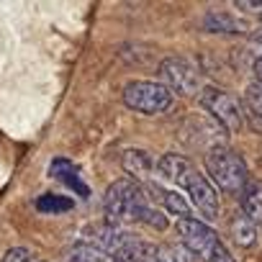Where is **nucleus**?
I'll list each match as a JSON object with an SVG mask.
<instances>
[{
	"mask_svg": "<svg viewBox=\"0 0 262 262\" xmlns=\"http://www.w3.org/2000/svg\"><path fill=\"white\" fill-rule=\"evenodd\" d=\"M103 211L116 224H144L152 229H167V216L152 203L147 188L134 178H118L105 190Z\"/></svg>",
	"mask_w": 262,
	"mask_h": 262,
	"instance_id": "nucleus-1",
	"label": "nucleus"
},
{
	"mask_svg": "<svg viewBox=\"0 0 262 262\" xmlns=\"http://www.w3.org/2000/svg\"><path fill=\"white\" fill-rule=\"evenodd\" d=\"M155 175H160L165 183H172L178 188L185 190L188 201L193 208L201 211V216H206V221H213L219 216V193L213 188V183L185 157L180 155H165L160 157Z\"/></svg>",
	"mask_w": 262,
	"mask_h": 262,
	"instance_id": "nucleus-2",
	"label": "nucleus"
},
{
	"mask_svg": "<svg viewBox=\"0 0 262 262\" xmlns=\"http://www.w3.org/2000/svg\"><path fill=\"white\" fill-rule=\"evenodd\" d=\"M178 234L183 239V247L201 262H236L219 239V234L201 219H178Z\"/></svg>",
	"mask_w": 262,
	"mask_h": 262,
	"instance_id": "nucleus-3",
	"label": "nucleus"
},
{
	"mask_svg": "<svg viewBox=\"0 0 262 262\" xmlns=\"http://www.w3.org/2000/svg\"><path fill=\"white\" fill-rule=\"evenodd\" d=\"M206 172H208L213 188H221L224 193H231V195H242V190L249 183L244 160L224 144L211 147L206 152Z\"/></svg>",
	"mask_w": 262,
	"mask_h": 262,
	"instance_id": "nucleus-4",
	"label": "nucleus"
},
{
	"mask_svg": "<svg viewBox=\"0 0 262 262\" xmlns=\"http://www.w3.org/2000/svg\"><path fill=\"white\" fill-rule=\"evenodd\" d=\"M123 105L144 113V116H157V113H167L175 103V95L162 85V82H149V80H131L123 85Z\"/></svg>",
	"mask_w": 262,
	"mask_h": 262,
	"instance_id": "nucleus-5",
	"label": "nucleus"
},
{
	"mask_svg": "<svg viewBox=\"0 0 262 262\" xmlns=\"http://www.w3.org/2000/svg\"><path fill=\"white\" fill-rule=\"evenodd\" d=\"M201 105L213 116V121H219L224 131H239L244 126V105L236 100V95L226 90L206 85L201 93Z\"/></svg>",
	"mask_w": 262,
	"mask_h": 262,
	"instance_id": "nucleus-6",
	"label": "nucleus"
},
{
	"mask_svg": "<svg viewBox=\"0 0 262 262\" xmlns=\"http://www.w3.org/2000/svg\"><path fill=\"white\" fill-rule=\"evenodd\" d=\"M160 80H162V85L175 95H201L203 93V80H201V75H198V70L190 64V62H185V59H175V57H170V59H162L160 62Z\"/></svg>",
	"mask_w": 262,
	"mask_h": 262,
	"instance_id": "nucleus-7",
	"label": "nucleus"
},
{
	"mask_svg": "<svg viewBox=\"0 0 262 262\" xmlns=\"http://www.w3.org/2000/svg\"><path fill=\"white\" fill-rule=\"evenodd\" d=\"M144 188H147L152 203H155L165 216H167V213H172V216H178V219H188V216H190V201H188L183 193L170 190V188H165V185L157 183V180L147 183Z\"/></svg>",
	"mask_w": 262,
	"mask_h": 262,
	"instance_id": "nucleus-8",
	"label": "nucleus"
},
{
	"mask_svg": "<svg viewBox=\"0 0 262 262\" xmlns=\"http://www.w3.org/2000/svg\"><path fill=\"white\" fill-rule=\"evenodd\" d=\"M137 262H195V257L183 244H142L137 249Z\"/></svg>",
	"mask_w": 262,
	"mask_h": 262,
	"instance_id": "nucleus-9",
	"label": "nucleus"
},
{
	"mask_svg": "<svg viewBox=\"0 0 262 262\" xmlns=\"http://www.w3.org/2000/svg\"><path fill=\"white\" fill-rule=\"evenodd\" d=\"M201 29L206 31H216V34H247V21L226 13V11H211L203 16L201 21Z\"/></svg>",
	"mask_w": 262,
	"mask_h": 262,
	"instance_id": "nucleus-10",
	"label": "nucleus"
},
{
	"mask_svg": "<svg viewBox=\"0 0 262 262\" xmlns=\"http://www.w3.org/2000/svg\"><path fill=\"white\" fill-rule=\"evenodd\" d=\"M121 162H123V167H126L131 175H134V180L142 178V180L152 183V175H155L157 162L152 160L149 152H144V149H126V152L121 155Z\"/></svg>",
	"mask_w": 262,
	"mask_h": 262,
	"instance_id": "nucleus-11",
	"label": "nucleus"
},
{
	"mask_svg": "<svg viewBox=\"0 0 262 262\" xmlns=\"http://www.w3.org/2000/svg\"><path fill=\"white\" fill-rule=\"evenodd\" d=\"M52 178H57V180H62L67 188H72L75 193H80L82 198H88L90 195V190H88V185H85V180H82V175H80V167L75 165V162H70V160H54L52 162Z\"/></svg>",
	"mask_w": 262,
	"mask_h": 262,
	"instance_id": "nucleus-12",
	"label": "nucleus"
},
{
	"mask_svg": "<svg viewBox=\"0 0 262 262\" xmlns=\"http://www.w3.org/2000/svg\"><path fill=\"white\" fill-rule=\"evenodd\" d=\"M239 201H242V213L254 226H262V183H247Z\"/></svg>",
	"mask_w": 262,
	"mask_h": 262,
	"instance_id": "nucleus-13",
	"label": "nucleus"
},
{
	"mask_svg": "<svg viewBox=\"0 0 262 262\" xmlns=\"http://www.w3.org/2000/svg\"><path fill=\"white\" fill-rule=\"evenodd\" d=\"M231 236H234V242H236L239 247L249 249V247H254V242H257V226H254L244 213H239V216H234V221H231Z\"/></svg>",
	"mask_w": 262,
	"mask_h": 262,
	"instance_id": "nucleus-14",
	"label": "nucleus"
},
{
	"mask_svg": "<svg viewBox=\"0 0 262 262\" xmlns=\"http://www.w3.org/2000/svg\"><path fill=\"white\" fill-rule=\"evenodd\" d=\"M36 208L41 213H67L75 208L72 198L67 195H57V193H44L41 198H36Z\"/></svg>",
	"mask_w": 262,
	"mask_h": 262,
	"instance_id": "nucleus-15",
	"label": "nucleus"
},
{
	"mask_svg": "<svg viewBox=\"0 0 262 262\" xmlns=\"http://www.w3.org/2000/svg\"><path fill=\"white\" fill-rule=\"evenodd\" d=\"M64 259H67V262H105V254H103L100 249H95L93 244L80 242V244H75V247L67 252Z\"/></svg>",
	"mask_w": 262,
	"mask_h": 262,
	"instance_id": "nucleus-16",
	"label": "nucleus"
},
{
	"mask_svg": "<svg viewBox=\"0 0 262 262\" xmlns=\"http://www.w3.org/2000/svg\"><path fill=\"white\" fill-rule=\"evenodd\" d=\"M247 111L262 123V85L259 82L247 88Z\"/></svg>",
	"mask_w": 262,
	"mask_h": 262,
	"instance_id": "nucleus-17",
	"label": "nucleus"
},
{
	"mask_svg": "<svg viewBox=\"0 0 262 262\" xmlns=\"http://www.w3.org/2000/svg\"><path fill=\"white\" fill-rule=\"evenodd\" d=\"M3 262H39L36 252L29 249V247H11L6 254H3Z\"/></svg>",
	"mask_w": 262,
	"mask_h": 262,
	"instance_id": "nucleus-18",
	"label": "nucleus"
},
{
	"mask_svg": "<svg viewBox=\"0 0 262 262\" xmlns=\"http://www.w3.org/2000/svg\"><path fill=\"white\" fill-rule=\"evenodd\" d=\"M111 262H137V252H118L111 257Z\"/></svg>",
	"mask_w": 262,
	"mask_h": 262,
	"instance_id": "nucleus-19",
	"label": "nucleus"
},
{
	"mask_svg": "<svg viewBox=\"0 0 262 262\" xmlns=\"http://www.w3.org/2000/svg\"><path fill=\"white\" fill-rule=\"evenodd\" d=\"M254 77H257V82L262 85V59H257V62H254Z\"/></svg>",
	"mask_w": 262,
	"mask_h": 262,
	"instance_id": "nucleus-20",
	"label": "nucleus"
}]
</instances>
